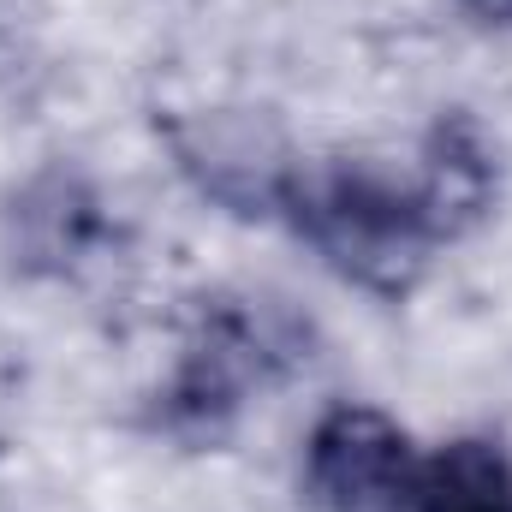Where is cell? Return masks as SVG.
Returning <instances> with one entry per match:
<instances>
[{
  "label": "cell",
  "instance_id": "cell-5",
  "mask_svg": "<svg viewBox=\"0 0 512 512\" xmlns=\"http://www.w3.org/2000/svg\"><path fill=\"white\" fill-rule=\"evenodd\" d=\"M471 18H483V24H507L512 30V0H459Z\"/></svg>",
  "mask_w": 512,
  "mask_h": 512
},
{
  "label": "cell",
  "instance_id": "cell-1",
  "mask_svg": "<svg viewBox=\"0 0 512 512\" xmlns=\"http://www.w3.org/2000/svg\"><path fill=\"white\" fill-rule=\"evenodd\" d=\"M495 197V161L483 131L447 114L429 131L417 173H387L364 155L292 161L274 197V215L322 256L340 280L405 298L429 256L459 239Z\"/></svg>",
  "mask_w": 512,
  "mask_h": 512
},
{
  "label": "cell",
  "instance_id": "cell-4",
  "mask_svg": "<svg viewBox=\"0 0 512 512\" xmlns=\"http://www.w3.org/2000/svg\"><path fill=\"white\" fill-rule=\"evenodd\" d=\"M411 512H512V459L483 435L447 441L423 459Z\"/></svg>",
  "mask_w": 512,
  "mask_h": 512
},
{
  "label": "cell",
  "instance_id": "cell-3",
  "mask_svg": "<svg viewBox=\"0 0 512 512\" xmlns=\"http://www.w3.org/2000/svg\"><path fill=\"white\" fill-rule=\"evenodd\" d=\"M417 447L376 405H334L304 447V489L322 512H411Z\"/></svg>",
  "mask_w": 512,
  "mask_h": 512
},
{
  "label": "cell",
  "instance_id": "cell-2",
  "mask_svg": "<svg viewBox=\"0 0 512 512\" xmlns=\"http://www.w3.org/2000/svg\"><path fill=\"white\" fill-rule=\"evenodd\" d=\"M298 358V328L245 298H209L185 340V358L161 393V423L185 441H215L251 399V387Z\"/></svg>",
  "mask_w": 512,
  "mask_h": 512
}]
</instances>
